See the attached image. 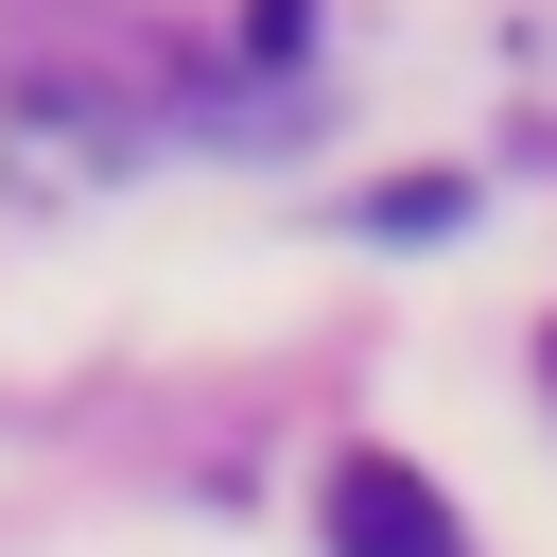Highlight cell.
Wrapping results in <instances>:
<instances>
[{
	"label": "cell",
	"instance_id": "obj_1",
	"mask_svg": "<svg viewBox=\"0 0 557 557\" xmlns=\"http://www.w3.org/2000/svg\"><path fill=\"white\" fill-rule=\"evenodd\" d=\"M331 557H453V505H435L400 453H348V470H331Z\"/></svg>",
	"mask_w": 557,
	"mask_h": 557
}]
</instances>
